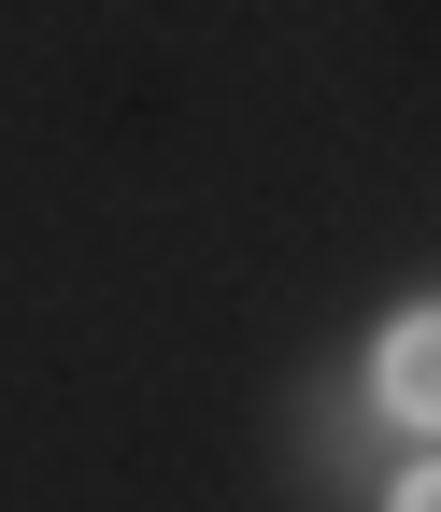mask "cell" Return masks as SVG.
<instances>
[{
  "label": "cell",
  "instance_id": "obj_1",
  "mask_svg": "<svg viewBox=\"0 0 441 512\" xmlns=\"http://www.w3.org/2000/svg\"><path fill=\"white\" fill-rule=\"evenodd\" d=\"M385 413H399V427H427V328H399V342H385Z\"/></svg>",
  "mask_w": 441,
  "mask_h": 512
}]
</instances>
